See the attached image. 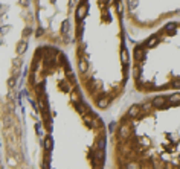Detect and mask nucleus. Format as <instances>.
I'll return each mask as SVG.
<instances>
[{"instance_id":"obj_1","label":"nucleus","mask_w":180,"mask_h":169,"mask_svg":"<svg viewBox=\"0 0 180 169\" xmlns=\"http://www.w3.org/2000/svg\"><path fill=\"white\" fill-rule=\"evenodd\" d=\"M26 93L38 114L41 169H104L105 124L85 99L64 51L35 47Z\"/></svg>"},{"instance_id":"obj_2","label":"nucleus","mask_w":180,"mask_h":169,"mask_svg":"<svg viewBox=\"0 0 180 169\" xmlns=\"http://www.w3.org/2000/svg\"><path fill=\"white\" fill-rule=\"evenodd\" d=\"M75 76L96 111H107L131 79V55L125 41L124 2H76Z\"/></svg>"},{"instance_id":"obj_3","label":"nucleus","mask_w":180,"mask_h":169,"mask_svg":"<svg viewBox=\"0 0 180 169\" xmlns=\"http://www.w3.org/2000/svg\"><path fill=\"white\" fill-rule=\"evenodd\" d=\"M108 140L113 169H180V91L131 104Z\"/></svg>"},{"instance_id":"obj_4","label":"nucleus","mask_w":180,"mask_h":169,"mask_svg":"<svg viewBox=\"0 0 180 169\" xmlns=\"http://www.w3.org/2000/svg\"><path fill=\"white\" fill-rule=\"evenodd\" d=\"M131 84L147 96L180 91V20L166 23L133 47Z\"/></svg>"},{"instance_id":"obj_5","label":"nucleus","mask_w":180,"mask_h":169,"mask_svg":"<svg viewBox=\"0 0 180 169\" xmlns=\"http://www.w3.org/2000/svg\"><path fill=\"white\" fill-rule=\"evenodd\" d=\"M34 38L38 46L64 49L75 40L76 2H32Z\"/></svg>"},{"instance_id":"obj_6","label":"nucleus","mask_w":180,"mask_h":169,"mask_svg":"<svg viewBox=\"0 0 180 169\" xmlns=\"http://www.w3.org/2000/svg\"><path fill=\"white\" fill-rule=\"evenodd\" d=\"M124 18L131 31H157L180 20V2H124Z\"/></svg>"}]
</instances>
